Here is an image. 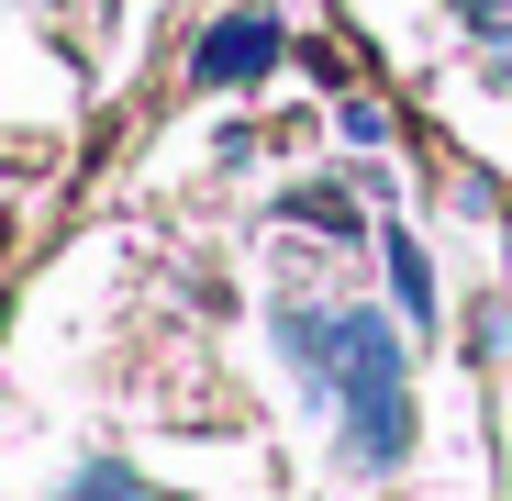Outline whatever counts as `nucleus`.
<instances>
[{
	"label": "nucleus",
	"mask_w": 512,
	"mask_h": 501,
	"mask_svg": "<svg viewBox=\"0 0 512 501\" xmlns=\"http://www.w3.org/2000/svg\"><path fill=\"white\" fill-rule=\"evenodd\" d=\"M279 346L312 368V390L346 401V446H357V468H401V446H412L401 334H390L379 312H346V323H323V312H279Z\"/></svg>",
	"instance_id": "f257e3e1"
},
{
	"label": "nucleus",
	"mask_w": 512,
	"mask_h": 501,
	"mask_svg": "<svg viewBox=\"0 0 512 501\" xmlns=\"http://www.w3.org/2000/svg\"><path fill=\"white\" fill-rule=\"evenodd\" d=\"M268 67H279V34L256 23V12H245V23H212V45H201V78H268Z\"/></svg>",
	"instance_id": "f03ea898"
},
{
	"label": "nucleus",
	"mask_w": 512,
	"mask_h": 501,
	"mask_svg": "<svg viewBox=\"0 0 512 501\" xmlns=\"http://www.w3.org/2000/svg\"><path fill=\"white\" fill-rule=\"evenodd\" d=\"M379 257H390V290H401V323H423V312H435V268H423V245L390 223L379 234Z\"/></svg>",
	"instance_id": "7ed1b4c3"
},
{
	"label": "nucleus",
	"mask_w": 512,
	"mask_h": 501,
	"mask_svg": "<svg viewBox=\"0 0 512 501\" xmlns=\"http://www.w3.org/2000/svg\"><path fill=\"white\" fill-rule=\"evenodd\" d=\"M67 501H156V490H134V479H123V468H90V479H78V490H67Z\"/></svg>",
	"instance_id": "20e7f679"
}]
</instances>
